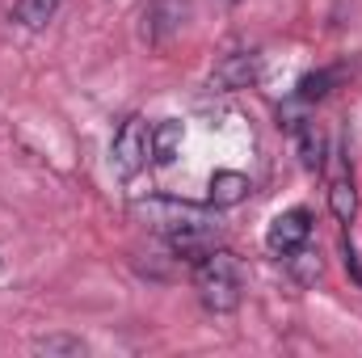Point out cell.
<instances>
[{"label": "cell", "instance_id": "cell-1", "mask_svg": "<svg viewBox=\"0 0 362 358\" xmlns=\"http://www.w3.org/2000/svg\"><path fill=\"white\" fill-rule=\"evenodd\" d=\"M194 287L206 312H236L240 304V262L228 249H211L198 266H194Z\"/></svg>", "mask_w": 362, "mask_h": 358}, {"label": "cell", "instance_id": "cell-2", "mask_svg": "<svg viewBox=\"0 0 362 358\" xmlns=\"http://www.w3.org/2000/svg\"><path fill=\"white\" fill-rule=\"evenodd\" d=\"M110 161H114L118 178H135V173L152 161V127H148L139 114H131V118L118 127L114 148H110Z\"/></svg>", "mask_w": 362, "mask_h": 358}, {"label": "cell", "instance_id": "cell-3", "mask_svg": "<svg viewBox=\"0 0 362 358\" xmlns=\"http://www.w3.org/2000/svg\"><path fill=\"white\" fill-rule=\"evenodd\" d=\"M135 219H144L148 228L156 232H177V228H189V224H211L206 207H194V202H181V198H139L135 207Z\"/></svg>", "mask_w": 362, "mask_h": 358}, {"label": "cell", "instance_id": "cell-4", "mask_svg": "<svg viewBox=\"0 0 362 358\" xmlns=\"http://www.w3.org/2000/svg\"><path fill=\"white\" fill-rule=\"evenodd\" d=\"M320 169L329 178V207H333V215L341 224H354V215H358V190H354V178H350V161L333 148V152H325Z\"/></svg>", "mask_w": 362, "mask_h": 358}, {"label": "cell", "instance_id": "cell-5", "mask_svg": "<svg viewBox=\"0 0 362 358\" xmlns=\"http://www.w3.org/2000/svg\"><path fill=\"white\" fill-rule=\"evenodd\" d=\"M185 17H189V4L185 0H152L144 8V17H139V38L148 47H160V42H169L181 25H185Z\"/></svg>", "mask_w": 362, "mask_h": 358}, {"label": "cell", "instance_id": "cell-6", "mask_svg": "<svg viewBox=\"0 0 362 358\" xmlns=\"http://www.w3.org/2000/svg\"><path fill=\"white\" fill-rule=\"evenodd\" d=\"M257 76H262V55L253 51V47H245V51H232V55H223L219 64H215V85L219 89H249V85H257Z\"/></svg>", "mask_w": 362, "mask_h": 358}, {"label": "cell", "instance_id": "cell-7", "mask_svg": "<svg viewBox=\"0 0 362 358\" xmlns=\"http://www.w3.org/2000/svg\"><path fill=\"white\" fill-rule=\"evenodd\" d=\"M308 236H312V215H308L303 207H295V211H282V215L270 224V232H266V249L286 258L291 249L308 245Z\"/></svg>", "mask_w": 362, "mask_h": 358}, {"label": "cell", "instance_id": "cell-8", "mask_svg": "<svg viewBox=\"0 0 362 358\" xmlns=\"http://www.w3.org/2000/svg\"><path fill=\"white\" fill-rule=\"evenodd\" d=\"M169 249L177 253L181 262L198 266L211 249H215V224H189V228H177L169 232Z\"/></svg>", "mask_w": 362, "mask_h": 358}, {"label": "cell", "instance_id": "cell-9", "mask_svg": "<svg viewBox=\"0 0 362 358\" xmlns=\"http://www.w3.org/2000/svg\"><path fill=\"white\" fill-rule=\"evenodd\" d=\"M249 198V178L245 173H236V169H219L211 185H206V202L215 207V211H228V207H240Z\"/></svg>", "mask_w": 362, "mask_h": 358}, {"label": "cell", "instance_id": "cell-10", "mask_svg": "<svg viewBox=\"0 0 362 358\" xmlns=\"http://www.w3.org/2000/svg\"><path fill=\"white\" fill-rule=\"evenodd\" d=\"M177 152H181V122H173V118L156 122L152 127V161L156 165H173Z\"/></svg>", "mask_w": 362, "mask_h": 358}, {"label": "cell", "instance_id": "cell-11", "mask_svg": "<svg viewBox=\"0 0 362 358\" xmlns=\"http://www.w3.org/2000/svg\"><path fill=\"white\" fill-rule=\"evenodd\" d=\"M295 139H299V156L308 169H320L325 165V135L316 131V122H299L295 127Z\"/></svg>", "mask_w": 362, "mask_h": 358}, {"label": "cell", "instance_id": "cell-12", "mask_svg": "<svg viewBox=\"0 0 362 358\" xmlns=\"http://www.w3.org/2000/svg\"><path fill=\"white\" fill-rule=\"evenodd\" d=\"M55 8H59V0H17V4H13V17H17L25 30H42V25L55 17Z\"/></svg>", "mask_w": 362, "mask_h": 358}, {"label": "cell", "instance_id": "cell-13", "mask_svg": "<svg viewBox=\"0 0 362 358\" xmlns=\"http://www.w3.org/2000/svg\"><path fill=\"white\" fill-rule=\"evenodd\" d=\"M286 266H291V274H295L299 282H316V278H320V253H312L308 245H299V249L286 253Z\"/></svg>", "mask_w": 362, "mask_h": 358}, {"label": "cell", "instance_id": "cell-14", "mask_svg": "<svg viewBox=\"0 0 362 358\" xmlns=\"http://www.w3.org/2000/svg\"><path fill=\"white\" fill-rule=\"evenodd\" d=\"M34 354L81 358V354H85V342H81V337H68V333H51V337H38V342H34Z\"/></svg>", "mask_w": 362, "mask_h": 358}, {"label": "cell", "instance_id": "cell-15", "mask_svg": "<svg viewBox=\"0 0 362 358\" xmlns=\"http://www.w3.org/2000/svg\"><path fill=\"white\" fill-rule=\"evenodd\" d=\"M333 76H337V72H312V76H303V81H299V89H295V97H299L303 105L320 101V97L329 93V85H333Z\"/></svg>", "mask_w": 362, "mask_h": 358}, {"label": "cell", "instance_id": "cell-16", "mask_svg": "<svg viewBox=\"0 0 362 358\" xmlns=\"http://www.w3.org/2000/svg\"><path fill=\"white\" fill-rule=\"evenodd\" d=\"M346 266H350V274L358 278V287H362V266H358V253H354L350 245H346Z\"/></svg>", "mask_w": 362, "mask_h": 358}, {"label": "cell", "instance_id": "cell-17", "mask_svg": "<svg viewBox=\"0 0 362 358\" xmlns=\"http://www.w3.org/2000/svg\"><path fill=\"white\" fill-rule=\"evenodd\" d=\"M215 4H223V8H232V4H240V0H215Z\"/></svg>", "mask_w": 362, "mask_h": 358}]
</instances>
